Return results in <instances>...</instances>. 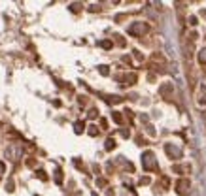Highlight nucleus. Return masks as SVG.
Here are the masks:
<instances>
[{
  "instance_id": "14",
  "label": "nucleus",
  "mask_w": 206,
  "mask_h": 196,
  "mask_svg": "<svg viewBox=\"0 0 206 196\" xmlns=\"http://www.w3.org/2000/svg\"><path fill=\"white\" fill-rule=\"evenodd\" d=\"M199 60H201V62H206V49H202V51H201V55H199Z\"/></svg>"
},
{
  "instance_id": "10",
  "label": "nucleus",
  "mask_w": 206,
  "mask_h": 196,
  "mask_svg": "<svg viewBox=\"0 0 206 196\" xmlns=\"http://www.w3.org/2000/svg\"><path fill=\"white\" fill-rule=\"evenodd\" d=\"M112 117H114L115 123H121V121H123V117H121V113H119V111H114V115H112Z\"/></svg>"
},
{
  "instance_id": "2",
  "label": "nucleus",
  "mask_w": 206,
  "mask_h": 196,
  "mask_svg": "<svg viewBox=\"0 0 206 196\" xmlns=\"http://www.w3.org/2000/svg\"><path fill=\"white\" fill-rule=\"evenodd\" d=\"M21 153H23V151H21L19 145H9L8 149H6V157H8L9 160H17L19 157H21Z\"/></svg>"
},
{
  "instance_id": "13",
  "label": "nucleus",
  "mask_w": 206,
  "mask_h": 196,
  "mask_svg": "<svg viewBox=\"0 0 206 196\" xmlns=\"http://www.w3.org/2000/svg\"><path fill=\"white\" fill-rule=\"evenodd\" d=\"M87 115H89V119H95L96 115H98V111H96L95 108H93V110H89V113H87Z\"/></svg>"
},
{
  "instance_id": "7",
  "label": "nucleus",
  "mask_w": 206,
  "mask_h": 196,
  "mask_svg": "<svg viewBox=\"0 0 206 196\" xmlns=\"http://www.w3.org/2000/svg\"><path fill=\"white\" fill-rule=\"evenodd\" d=\"M74 130H76V134H81L83 130H85V124H83L81 121H78V123L74 124Z\"/></svg>"
},
{
  "instance_id": "18",
  "label": "nucleus",
  "mask_w": 206,
  "mask_h": 196,
  "mask_svg": "<svg viewBox=\"0 0 206 196\" xmlns=\"http://www.w3.org/2000/svg\"><path fill=\"white\" fill-rule=\"evenodd\" d=\"M38 177H40V179H44V181H46V179H47V175H46V172H42V170H40V172H38Z\"/></svg>"
},
{
  "instance_id": "1",
  "label": "nucleus",
  "mask_w": 206,
  "mask_h": 196,
  "mask_svg": "<svg viewBox=\"0 0 206 196\" xmlns=\"http://www.w3.org/2000/svg\"><path fill=\"white\" fill-rule=\"evenodd\" d=\"M142 166L144 170H153L155 168V155L151 153V151H146L142 155Z\"/></svg>"
},
{
  "instance_id": "11",
  "label": "nucleus",
  "mask_w": 206,
  "mask_h": 196,
  "mask_svg": "<svg viewBox=\"0 0 206 196\" xmlns=\"http://www.w3.org/2000/svg\"><path fill=\"white\" fill-rule=\"evenodd\" d=\"M100 47H104V49H110V47H112V41H110V40L100 41Z\"/></svg>"
},
{
  "instance_id": "12",
  "label": "nucleus",
  "mask_w": 206,
  "mask_h": 196,
  "mask_svg": "<svg viewBox=\"0 0 206 196\" xmlns=\"http://www.w3.org/2000/svg\"><path fill=\"white\" fill-rule=\"evenodd\" d=\"M98 134V128L96 126H89V136H96Z\"/></svg>"
},
{
  "instance_id": "6",
  "label": "nucleus",
  "mask_w": 206,
  "mask_h": 196,
  "mask_svg": "<svg viewBox=\"0 0 206 196\" xmlns=\"http://www.w3.org/2000/svg\"><path fill=\"white\" fill-rule=\"evenodd\" d=\"M123 81H125V85H133V83L136 81V76H134V74H131V76H125Z\"/></svg>"
},
{
  "instance_id": "19",
  "label": "nucleus",
  "mask_w": 206,
  "mask_h": 196,
  "mask_svg": "<svg viewBox=\"0 0 206 196\" xmlns=\"http://www.w3.org/2000/svg\"><path fill=\"white\" fill-rule=\"evenodd\" d=\"M70 9H72V11H79V4H72Z\"/></svg>"
},
{
  "instance_id": "17",
  "label": "nucleus",
  "mask_w": 206,
  "mask_h": 196,
  "mask_svg": "<svg viewBox=\"0 0 206 196\" xmlns=\"http://www.w3.org/2000/svg\"><path fill=\"white\" fill-rule=\"evenodd\" d=\"M96 185H98V187H104V185H106V179H96Z\"/></svg>"
},
{
  "instance_id": "22",
  "label": "nucleus",
  "mask_w": 206,
  "mask_h": 196,
  "mask_svg": "<svg viewBox=\"0 0 206 196\" xmlns=\"http://www.w3.org/2000/svg\"><path fill=\"white\" fill-rule=\"evenodd\" d=\"M91 196H96V194H95V192H93V194H91Z\"/></svg>"
},
{
  "instance_id": "16",
  "label": "nucleus",
  "mask_w": 206,
  "mask_h": 196,
  "mask_svg": "<svg viewBox=\"0 0 206 196\" xmlns=\"http://www.w3.org/2000/svg\"><path fill=\"white\" fill-rule=\"evenodd\" d=\"M6 191H13V181H8V185H6Z\"/></svg>"
},
{
  "instance_id": "5",
  "label": "nucleus",
  "mask_w": 206,
  "mask_h": 196,
  "mask_svg": "<svg viewBox=\"0 0 206 196\" xmlns=\"http://www.w3.org/2000/svg\"><path fill=\"white\" fill-rule=\"evenodd\" d=\"M166 153H170V155H176V157L182 155V151H180L178 147H172V145H166Z\"/></svg>"
},
{
  "instance_id": "8",
  "label": "nucleus",
  "mask_w": 206,
  "mask_h": 196,
  "mask_svg": "<svg viewBox=\"0 0 206 196\" xmlns=\"http://www.w3.org/2000/svg\"><path fill=\"white\" fill-rule=\"evenodd\" d=\"M114 147H115V141L112 140V138H108V140H106V145H104V149H106V151H112Z\"/></svg>"
},
{
  "instance_id": "4",
  "label": "nucleus",
  "mask_w": 206,
  "mask_h": 196,
  "mask_svg": "<svg viewBox=\"0 0 206 196\" xmlns=\"http://www.w3.org/2000/svg\"><path fill=\"white\" fill-rule=\"evenodd\" d=\"M176 187H178L180 194H187V192H189V181H187V179H182V181H178Z\"/></svg>"
},
{
  "instance_id": "20",
  "label": "nucleus",
  "mask_w": 206,
  "mask_h": 196,
  "mask_svg": "<svg viewBox=\"0 0 206 196\" xmlns=\"http://www.w3.org/2000/svg\"><path fill=\"white\" fill-rule=\"evenodd\" d=\"M106 196H114V191H112V189H108V191H106Z\"/></svg>"
},
{
  "instance_id": "15",
  "label": "nucleus",
  "mask_w": 206,
  "mask_h": 196,
  "mask_svg": "<svg viewBox=\"0 0 206 196\" xmlns=\"http://www.w3.org/2000/svg\"><path fill=\"white\" fill-rule=\"evenodd\" d=\"M98 72H100L102 76H108V66H98Z\"/></svg>"
},
{
  "instance_id": "9",
  "label": "nucleus",
  "mask_w": 206,
  "mask_h": 196,
  "mask_svg": "<svg viewBox=\"0 0 206 196\" xmlns=\"http://www.w3.org/2000/svg\"><path fill=\"white\" fill-rule=\"evenodd\" d=\"M55 181H57V183H59V185H61V183H63V172H61V170H59V168H57V170H55Z\"/></svg>"
},
{
  "instance_id": "3",
  "label": "nucleus",
  "mask_w": 206,
  "mask_h": 196,
  "mask_svg": "<svg viewBox=\"0 0 206 196\" xmlns=\"http://www.w3.org/2000/svg\"><path fill=\"white\" fill-rule=\"evenodd\" d=\"M146 30H147V27L144 23H133L129 27V34H133V36H140V34H144Z\"/></svg>"
},
{
  "instance_id": "21",
  "label": "nucleus",
  "mask_w": 206,
  "mask_h": 196,
  "mask_svg": "<svg viewBox=\"0 0 206 196\" xmlns=\"http://www.w3.org/2000/svg\"><path fill=\"white\" fill-rule=\"evenodd\" d=\"M4 170H6V166L2 164V162H0V172H4Z\"/></svg>"
}]
</instances>
